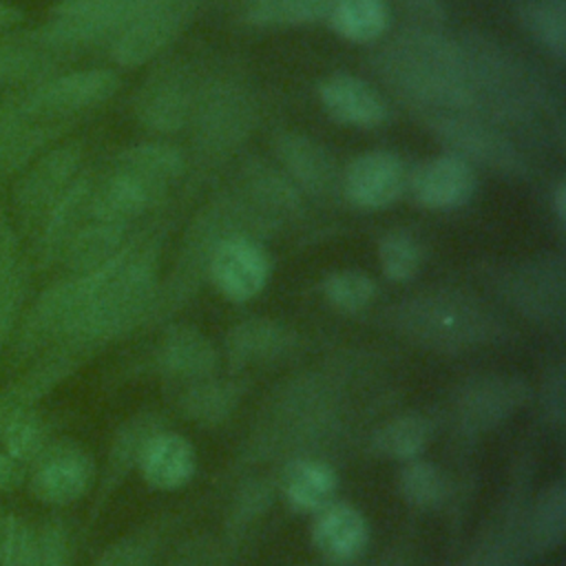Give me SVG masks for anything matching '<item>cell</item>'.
<instances>
[{"label":"cell","instance_id":"1","mask_svg":"<svg viewBox=\"0 0 566 566\" xmlns=\"http://www.w3.org/2000/svg\"><path fill=\"white\" fill-rule=\"evenodd\" d=\"M378 71L398 95L427 113L473 108L460 44L431 29L400 31L380 51Z\"/></svg>","mask_w":566,"mask_h":566},{"label":"cell","instance_id":"2","mask_svg":"<svg viewBox=\"0 0 566 566\" xmlns=\"http://www.w3.org/2000/svg\"><path fill=\"white\" fill-rule=\"evenodd\" d=\"M458 44L467 69L471 106L509 122L531 119L542 102V86L531 69L489 38L473 35Z\"/></svg>","mask_w":566,"mask_h":566},{"label":"cell","instance_id":"3","mask_svg":"<svg viewBox=\"0 0 566 566\" xmlns=\"http://www.w3.org/2000/svg\"><path fill=\"white\" fill-rule=\"evenodd\" d=\"M157 0H57L46 22L15 33L51 53H69L113 40Z\"/></svg>","mask_w":566,"mask_h":566},{"label":"cell","instance_id":"4","mask_svg":"<svg viewBox=\"0 0 566 566\" xmlns=\"http://www.w3.org/2000/svg\"><path fill=\"white\" fill-rule=\"evenodd\" d=\"M84 144L80 139H62L35 157L11 184L7 192L9 214L27 243L44 214L66 192L82 172Z\"/></svg>","mask_w":566,"mask_h":566},{"label":"cell","instance_id":"5","mask_svg":"<svg viewBox=\"0 0 566 566\" xmlns=\"http://www.w3.org/2000/svg\"><path fill=\"white\" fill-rule=\"evenodd\" d=\"M119 88V75L111 69L57 71L29 86L7 91L13 104L33 119L80 122V117L104 102Z\"/></svg>","mask_w":566,"mask_h":566},{"label":"cell","instance_id":"6","mask_svg":"<svg viewBox=\"0 0 566 566\" xmlns=\"http://www.w3.org/2000/svg\"><path fill=\"white\" fill-rule=\"evenodd\" d=\"M97 475L93 455L71 438H53L27 467L24 489L44 506H69L82 500Z\"/></svg>","mask_w":566,"mask_h":566},{"label":"cell","instance_id":"7","mask_svg":"<svg viewBox=\"0 0 566 566\" xmlns=\"http://www.w3.org/2000/svg\"><path fill=\"white\" fill-rule=\"evenodd\" d=\"M429 130L442 139L453 155L464 161H478L502 175L520 177L526 172L524 157L515 146L491 124L480 122L471 113L462 111H431L424 113Z\"/></svg>","mask_w":566,"mask_h":566},{"label":"cell","instance_id":"8","mask_svg":"<svg viewBox=\"0 0 566 566\" xmlns=\"http://www.w3.org/2000/svg\"><path fill=\"white\" fill-rule=\"evenodd\" d=\"M77 122H46L24 115L0 93V192L46 148L62 142Z\"/></svg>","mask_w":566,"mask_h":566},{"label":"cell","instance_id":"9","mask_svg":"<svg viewBox=\"0 0 566 566\" xmlns=\"http://www.w3.org/2000/svg\"><path fill=\"white\" fill-rule=\"evenodd\" d=\"M190 15V0H157L111 40V60L124 69L146 64L184 31Z\"/></svg>","mask_w":566,"mask_h":566},{"label":"cell","instance_id":"10","mask_svg":"<svg viewBox=\"0 0 566 566\" xmlns=\"http://www.w3.org/2000/svg\"><path fill=\"white\" fill-rule=\"evenodd\" d=\"M210 279L230 301L243 303L256 296L270 279V256L248 234L221 239L210 252Z\"/></svg>","mask_w":566,"mask_h":566},{"label":"cell","instance_id":"11","mask_svg":"<svg viewBox=\"0 0 566 566\" xmlns=\"http://www.w3.org/2000/svg\"><path fill=\"white\" fill-rule=\"evenodd\" d=\"M166 190L168 188L150 177L113 161V168L102 179L93 181L86 214L93 221L126 226L148 210Z\"/></svg>","mask_w":566,"mask_h":566},{"label":"cell","instance_id":"12","mask_svg":"<svg viewBox=\"0 0 566 566\" xmlns=\"http://www.w3.org/2000/svg\"><path fill=\"white\" fill-rule=\"evenodd\" d=\"M77 365L80 354L55 345L33 358L20 371L7 376V380L0 385V438L20 411L40 405V400Z\"/></svg>","mask_w":566,"mask_h":566},{"label":"cell","instance_id":"13","mask_svg":"<svg viewBox=\"0 0 566 566\" xmlns=\"http://www.w3.org/2000/svg\"><path fill=\"white\" fill-rule=\"evenodd\" d=\"M192 122L197 142L206 150H226L239 144L252 126V104L234 84H214L197 95Z\"/></svg>","mask_w":566,"mask_h":566},{"label":"cell","instance_id":"14","mask_svg":"<svg viewBox=\"0 0 566 566\" xmlns=\"http://www.w3.org/2000/svg\"><path fill=\"white\" fill-rule=\"evenodd\" d=\"M407 329L420 334L427 340H469L475 338L486 316L467 298L460 296H422L413 298L409 305L402 307L398 316Z\"/></svg>","mask_w":566,"mask_h":566},{"label":"cell","instance_id":"15","mask_svg":"<svg viewBox=\"0 0 566 566\" xmlns=\"http://www.w3.org/2000/svg\"><path fill=\"white\" fill-rule=\"evenodd\" d=\"M409 177L402 159L389 150H367L349 161L340 175L345 197L365 210L394 203L407 188Z\"/></svg>","mask_w":566,"mask_h":566},{"label":"cell","instance_id":"16","mask_svg":"<svg viewBox=\"0 0 566 566\" xmlns=\"http://www.w3.org/2000/svg\"><path fill=\"white\" fill-rule=\"evenodd\" d=\"M197 91L181 66L161 69L139 88L135 97V115L142 126L170 133L192 119Z\"/></svg>","mask_w":566,"mask_h":566},{"label":"cell","instance_id":"17","mask_svg":"<svg viewBox=\"0 0 566 566\" xmlns=\"http://www.w3.org/2000/svg\"><path fill=\"white\" fill-rule=\"evenodd\" d=\"M413 199L431 210H449L467 203L475 190V172L469 161L449 153L424 161L411 177Z\"/></svg>","mask_w":566,"mask_h":566},{"label":"cell","instance_id":"18","mask_svg":"<svg viewBox=\"0 0 566 566\" xmlns=\"http://www.w3.org/2000/svg\"><path fill=\"white\" fill-rule=\"evenodd\" d=\"M274 153L290 179L312 195H332L340 184L334 157L316 139L301 133H279Z\"/></svg>","mask_w":566,"mask_h":566},{"label":"cell","instance_id":"19","mask_svg":"<svg viewBox=\"0 0 566 566\" xmlns=\"http://www.w3.org/2000/svg\"><path fill=\"white\" fill-rule=\"evenodd\" d=\"M323 108L332 119L345 126L374 128L387 117L385 99L360 77L338 73L327 77L318 88Z\"/></svg>","mask_w":566,"mask_h":566},{"label":"cell","instance_id":"20","mask_svg":"<svg viewBox=\"0 0 566 566\" xmlns=\"http://www.w3.org/2000/svg\"><path fill=\"white\" fill-rule=\"evenodd\" d=\"M142 478L159 491L184 486L195 473L192 444L177 433H153L139 451Z\"/></svg>","mask_w":566,"mask_h":566},{"label":"cell","instance_id":"21","mask_svg":"<svg viewBox=\"0 0 566 566\" xmlns=\"http://www.w3.org/2000/svg\"><path fill=\"white\" fill-rule=\"evenodd\" d=\"M312 542L334 562L354 559L367 544V522L358 509L343 502H329L316 511Z\"/></svg>","mask_w":566,"mask_h":566},{"label":"cell","instance_id":"22","mask_svg":"<svg viewBox=\"0 0 566 566\" xmlns=\"http://www.w3.org/2000/svg\"><path fill=\"white\" fill-rule=\"evenodd\" d=\"M126 226L86 219L69 239L60 254V265L69 274H91L111 263L122 252Z\"/></svg>","mask_w":566,"mask_h":566},{"label":"cell","instance_id":"23","mask_svg":"<svg viewBox=\"0 0 566 566\" xmlns=\"http://www.w3.org/2000/svg\"><path fill=\"white\" fill-rule=\"evenodd\" d=\"M64 57L44 51L15 31L0 35V93L29 86L46 75L62 71Z\"/></svg>","mask_w":566,"mask_h":566},{"label":"cell","instance_id":"24","mask_svg":"<svg viewBox=\"0 0 566 566\" xmlns=\"http://www.w3.org/2000/svg\"><path fill=\"white\" fill-rule=\"evenodd\" d=\"M336 489V473L318 460H296L283 473V493L298 511L316 513L332 502Z\"/></svg>","mask_w":566,"mask_h":566},{"label":"cell","instance_id":"25","mask_svg":"<svg viewBox=\"0 0 566 566\" xmlns=\"http://www.w3.org/2000/svg\"><path fill=\"white\" fill-rule=\"evenodd\" d=\"M327 22L349 42H371L387 27V4L385 0H336Z\"/></svg>","mask_w":566,"mask_h":566},{"label":"cell","instance_id":"26","mask_svg":"<svg viewBox=\"0 0 566 566\" xmlns=\"http://www.w3.org/2000/svg\"><path fill=\"white\" fill-rule=\"evenodd\" d=\"M241 195H245L248 206L254 208L263 219L265 214L292 210L298 203V192L290 184V179L283 172H276L270 166L261 164L248 168Z\"/></svg>","mask_w":566,"mask_h":566},{"label":"cell","instance_id":"27","mask_svg":"<svg viewBox=\"0 0 566 566\" xmlns=\"http://www.w3.org/2000/svg\"><path fill=\"white\" fill-rule=\"evenodd\" d=\"M53 422L38 405L20 411L0 438V449L29 467V462L53 440Z\"/></svg>","mask_w":566,"mask_h":566},{"label":"cell","instance_id":"28","mask_svg":"<svg viewBox=\"0 0 566 566\" xmlns=\"http://www.w3.org/2000/svg\"><path fill=\"white\" fill-rule=\"evenodd\" d=\"M117 161L153 177L155 181L164 184L166 188L181 177L184 168H186V157L177 146L170 144H142V146H130L126 150H122L117 157Z\"/></svg>","mask_w":566,"mask_h":566},{"label":"cell","instance_id":"29","mask_svg":"<svg viewBox=\"0 0 566 566\" xmlns=\"http://www.w3.org/2000/svg\"><path fill=\"white\" fill-rule=\"evenodd\" d=\"M0 566H38V524L0 506Z\"/></svg>","mask_w":566,"mask_h":566},{"label":"cell","instance_id":"30","mask_svg":"<svg viewBox=\"0 0 566 566\" xmlns=\"http://www.w3.org/2000/svg\"><path fill=\"white\" fill-rule=\"evenodd\" d=\"M336 0H256L248 11L254 24H310L327 20Z\"/></svg>","mask_w":566,"mask_h":566},{"label":"cell","instance_id":"31","mask_svg":"<svg viewBox=\"0 0 566 566\" xmlns=\"http://www.w3.org/2000/svg\"><path fill=\"white\" fill-rule=\"evenodd\" d=\"M431 427L420 416H400L387 422L376 433V447L385 455L398 460H413L429 442Z\"/></svg>","mask_w":566,"mask_h":566},{"label":"cell","instance_id":"32","mask_svg":"<svg viewBox=\"0 0 566 566\" xmlns=\"http://www.w3.org/2000/svg\"><path fill=\"white\" fill-rule=\"evenodd\" d=\"M522 20L537 42L557 57L566 51V11L562 0H533L524 7Z\"/></svg>","mask_w":566,"mask_h":566},{"label":"cell","instance_id":"33","mask_svg":"<svg viewBox=\"0 0 566 566\" xmlns=\"http://www.w3.org/2000/svg\"><path fill=\"white\" fill-rule=\"evenodd\" d=\"M166 360L172 369L184 374L208 371L214 363V352L210 343L195 329L179 327L168 334L166 340Z\"/></svg>","mask_w":566,"mask_h":566},{"label":"cell","instance_id":"34","mask_svg":"<svg viewBox=\"0 0 566 566\" xmlns=\"http://www.w3.org/2000/svg\"><path fill=\"white\" fill-rule=\"evenodd\" d=\"M400 491L416 506H436L447 497V478L431 462L409 460L400 473Z\"/></svg>","mask_w":566,"mask_h":566},{"label":"cell","instance_id":"35","mask_svg":"<svg viewBox=\"0 0 566 566\" xmlns=\"http://www.w3.org/2000/svg\"><path fill=\"white\" fill-rule=\"evenodd\" d=\"M323 292L334 307L343 312H358L374 301L376 283L365 272L340 270L325 279Z\"/></svg>","mask_w":566,"mask_h":566},{"label":"cell","instance_id":"36","mask_svg":"<svg viewBox=\"0 0 566 566\" xmlns=\"http://www.w3.org/2000/svg\"><path fill=\"white\" fill-rule=\"evenodd\" d=\"M378 259L385 276L391 281H409L420 270V248L402 232H391L380 241Z\"/></svg>","mask_w":566,"mask_h":566},{"label":"cell","instance_id":"37","mask_svg":"<svg viewBox=\"0 0 566 566\" xmlns=\"http://www.w3.org/2000/svg\"><path fill=\"white\" fill-rule=\"evenodd\" d=\"M27 250L20 232L15 230V223L9 214L7 206V192H0V290L9 283L13 272L24 261Z\"/></svg>","mask_w":566,"mask_h":566},{"label":"cell","instance_id":"38","mask_svg":"<svg viewBox=\"0 0 566 566\" xmlns=\"http://www.w3.org/2000/svg\"><path fill=\"white\" fill-rule=\"evenodd\" d=\"M564 489L562 484L551 486L537 506V535L544 544H559L564 535Z\"/></svg>","mask_w":566,"mask_h":566},{"label":"cell","instance_id":"39","mask_svg":"<svg viewBox=\"0 0 566 566\" xmlns=\"http://www.w3.org/2000/svg\"><path fill=\"white\" fill-rule=\"evenodd\" d=\"M281 336H283V332L276 325L263 323V321H252V323L239 325L232 332V343L239 354L256 356V354H265L268 349H272L281 340Z\"/></svg>","mask_w":566,"mask_h":566},{"label":"cell","instance_id":"40","mask_svg":"<svg viewBox=\"0 0 566 566\" xmlns=\"http://www.w3.org/2000/svg\"><path fill=\"white\" fill-rule=\"evenodd\" d=\"M38 566H71L66 533L53 520L38 524Z\"/></svg>","mask_w":566,"mask_h":566},{"label":"cell","instance_id":"41","mask_svg":"<svg viewBox=\"0 0 566 566\" xmlns=\"http://www.w3.org/2000/svg\"><path fill=\"white\" fill-rule=\"evenodd\" d=\"M27 482V464L11 458L4 449H0V497L11 495L24 489Z\"/></svg>","mask_w":566,"mask_h":566},{"label":"cell","instance_id":"42","mask_svg":"<svg viewBox=\"0 0 566 566\" xmlns=\"http://www.w3.org/2000/svg\"><path fill=\"white\" fill-rule=\"evenodd\" d=\"M27 18L29 15L20 4L11 0H0V35L22 29L27 24Z\"/></svg>","mask_w":566,"mask_h":566},{"label":"cell","instance_id":"43","mask_svg":"<svg viewBox=\"0 0 566 566\" xmlns=\"http://www.w3.org/2000/svg\"><path fill=\"white\" fill-rule=\"evenodd\" d=\"M564 201H566V188L559 186V190H557V217H559L562 221H564V210H566Z\"/></svg>","mask_w":566,"mask_h":566},{"label":"cell","instance_id":"44","mask_svg":"<svg viewBox=\"0 0 566 566\" xmlns=\"http://www.w3.org/2000/svg\"><path fill=\"white\" fill-rule=\"evenodd\" d=\"M252 2H256V0H252Z\"/></svg>","mask_w":566,"mask_h":566}]
</instances>
